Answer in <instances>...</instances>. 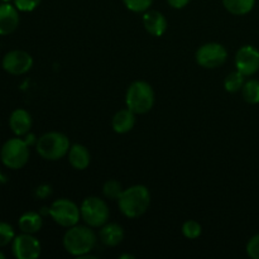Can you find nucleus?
<instances>
[{"label": "nucleus", "mask_w": 259, "mask_h": 259, "mask_svg": "<svg viewBox=\"0 0 259 259\" xmlns=\"http://www.w3.org/2000/svg\"><path fill=\"white\" fill-rule=\"evenodd\" d=\"M151 205V194L144 185H134L123 191L118 200L121 214L129 219L142 217Z\"/></svg>", "instance_id": "1"}, {"label": "nucleus", "mask_w": 259, "mask_h": 259, "mask_svg": "<svg viewBox=\"0 0 259 259\" xmlns=\"http://www.w3.org/2000/svg\"><path fill=\"white\" fill-rule=\"evenodd\" d=\"M63 248L66 252L70 253L75 257H83L86 254H90L91 250L96 245V235L90 229V227L85 225H73L68 228L67 232L63 235Z\"/></svg>", "instance_id": "2"}, {"label": "nucleus", "mask_w": 259, "mask_h": 259, "mask_svg": "<svg viewBox=\"0 0 259 259\" xmlns=\"http://www.w3.org/2000/svg\"><path fill=\"white\" fill-rule=\"evenodd\" d=\"M156 100L154 90L146 81H134L125 94V104L134 114H147L152 110Z\"/></svg>", "instance_id": "3"}, {"label": "nucleus", "mask_w": 259, "mask_h": 259, "mask_svg": "<svg viewBox=\"0 0 259 259\" xmlns=\"http://www.w3.org/2000/svg\"><path fill=\"white\" fill-rule=\"evenodd\" d=\"M70 139L60 132H48L37 142V153L46 161H58L67 156L70 151Z\"/></svg>", "instance_id": "4"}, {"label": "nucleus", "mask_w": 259, "mask_h": 259, "mask_svg": "<svg viewBox=\"0 0 259 259\" xmlns=\"http://www.w3.org/2000/svg\"><path fill=\"white\" fill-rule=\"evenodd\" d=\"M29 146L27 141L12 138L5 142L0 151L3 164L10 169H20L29 161Z\"/></svg>", "instance_id": "5"}, {"label": "nucleus", "mask_w": 259, "mask_h": 259, "mask_svg": "<svg viewBox=\"0 0 259 259\" xmlns=\"http://www.w3.org/2000/svg\"><path fill=\"white\" fill-rule=\"evenodd\" d=\"M81 219L90 228H101L108 223L110 211L103 199L98 196H89L80 206Z\"/></svg>", "instance_id": "6"}, {"label": "nucleus", "mask_w": 259, "mask_h": 259, "mask_svg": "<svg viewBox=\"0 0 259 259\" xmlns=\"http://www.w3.org/2000/svg\"><path fill=\"white\" fill-rule=\"evenodd\" d=\"M48 214L56 224L63 228H71L78 224L81 218L80 207L68 199H58L53 201L48 209Z\"/></svg>", "instance_id": "7"}, {"label": "nucleus", "mask_w": 259, "mask_h": 259, "mask_svg": "<svg viewBox=\"0 0 259 259\" xmlns=\"http://www.w3.org/2000/svg\"><path fill=\"white\" fill-rule=\"evenodd\" d=\"M195 58L199 66L207 70H212V68H218L224 65L228 58V51L220 43H205L196 51Z\"/></svg>", "instance_id": "8"}, {"label": "nucleus", "mask_w": 259, "mask_h": 259, "mask_svg": "<svg viewBox=\"0 0 259 259\" xmlns=\"http://www.w3.org/2000/svg\"><path fill=\"white\" fill-rule=\"evenodd\" d=\"M2 66L4 71H7L10 75H24L33 67V57L25 51H10L3 58Z\"/></svg>", "instance_id": "9"}, {"label": "nucleus", "mask_w": 259, "mask_h": 259, "mask_svg": "<svg viewBox=\"0 0 259 259\" xmlns=\"http://www.w3.org/2000/svg\"><path fill=\"white\" fill-rule=\"evenodd\" d=\"M12 250L17 259H35L40 255V243L33 234L22 233L13 240Z\"/></svg>", "instance_id": "10"}, {"label": "nucleus", "mask_w": 259, "mask_h": 259, "mask_svg": "<svg viewBox=\"0 0 259 259\" xmlns=\"http://www.w3.org/2000/svg\"><path fill=\"white\" fill-rule=\"evenodd\" d=\"M235 67L244 76H253L259 71V51L253 46H243L235 53Z\"/></svg>", "instance_id": "11"}, {"label": "nucleus", "mask_w": 259, "mask_h": 259, "mask_svg": "<svg viewBox=\"0 0 259 259\" xmlns=\"http://www.w3.org/2000/svg\"><path fill=\"white\" fill-rule=\"evenodd\" d=\"M19 20V13L15 5L9 3L0 4V35H8L15 32Z\"/></svg>", "instance_id": "12"}, {"label": "nucleus", "mask_w": 259, "mask_h": 259, "mask_svg": "<svg viewBox=\"0 0 259 259\" xmlns=\"http://www.w3.org/2000/svg\"><path fill=\"white\" fill-rule=\"evenodd\" d=\"M143 25L153 37H161L167 30V19L158 10H147L143 15Z\"/></svg>", "instance_id": "13"}, {"label": "nucleus", "mask_w": 259, "mask_h": 259, "mask_svg": "<svg viewBox=\"0 0 259 259\" xmlns=\"http://www.w3.org/2000/svg\"><path fill=\"white\" fill-rule=\"evenodd\" d=\"M32 116L24 109H15L9 118V126L13 133L18 137L25 136L32 128Z\"/></svg>", "instance_id": "14"}, {"label": "nucleus", "mask_w": 259, "mask_h": 259, "mask_svg": "<svg viewBox=\"0 0 259 259\" xmlns=\"http://www.w3.org/2000/svg\"><path fill=\"white\" fill-rule=\"evenodd\" d=\"M99 238L100 242L106 247H116L120 244L124 239V230L123 228L115 223H106L105 225L100 228L99 232Z\"/></svg>", "instance_id": "15"}, {"label": "nucleus", "mask_w": 259, "mask_h": 259, "mask_svg": "<svg viewBox=\"0 0 259 259\" xmlns=\"http://www.w3.org/2000/svg\"><path fill=\"white\" fill-rule=\"evenodd\" d=\"M68 162L71 166L77 171H83L89 167L91 162L90 152L88 151L85 146L82 144H72L70 147V151L67 153Z\"/></svg>", "instance_id": "16"}, {"label": "nucleus", "mask_w": 259, "mask_h": 259, "mask_svg": "<svg viewBox=\"0 0 259 259\" xmlns=\"http://www.w3.org/2000/svg\"><path fill=\"white\" fill-rule=\"evenodd\" d=\"M134 125H136V114L128 108L121 109L118 113H115L111 120V126L114 132L118 134L129 133L134 128Z\"/></svg>", "instance_id": "17"}, {"label": "nucleus", "mask_w": 259, "mask_h": 259, "mask_svg": "<svg viewBox=\"0 0 259 259\" xmlns=\"http://www.w3.org/2000/svg\"><path fill=\"white\" fill-rule=\"evenodd\" d=\"M19 229L22 233H27V234H35L42 229L43 220L38 212L35 211H27L19 218Z\"/></svg>", "instance_id": "18"}, {"label": "nucleus", "mask_w": 259, "mask_h": 259, "mask_svg": "<svg viewBox=\"0 0 259 259\" xmlns=\"http://www.w3.org/2000/svg\"><path fill=\"white\" fill-rule=\"evenodd\" d=\"M225 9L233 15H245L253 10L255 0H223Z\"/></svg>", "instance_id": "19"}, {"label": "nucleus", "mask_w": 259, "mask_h": 259, "mask_svg": "<svg viewBox=\"0 0 259 259\" xmlns=\"http://www.w3.org/2000/svg\"><path fill=\"white\" fill-rule=\"evenodd\" d=\"M245 76L243 75L239 71H234V72H230L229 75L225 77L224 80V88L228 93L235 94L238 91H242L243 86H244Z\"/></svg>", "instance_id": "20"}, {"label": "nucleus", "mask_w": 259, "mask_h": 259, "mask_svg": "<svg viewBox=\"0 0 259 259\" xmlns=\"http://www.w3.org/2000/svg\"><path fill=\"white\" fill-rule=\"evenodd\" d=\"M242 95L244 101H247L248 104H252V105L259 104V81H247L242 89Z\"/></svg>", "instance_id": "21"}, {"label": "nucleus", "mask_w": 259, "mask_h": 259, "mask_svg": "<svg viewBox=\"0 0 259 259\" xmlns=\"http://www.w3.org/2000/svg\"><path fill=\"white\" fill-rule=\"evenodd\" d=\"M124 189L121 184L116 180H108L103 186L104 196L108 197L109 200H116L118 201L120 195L123 194Z\"/></svg>", "instance_id": "22"}, {"label": "nucleus", "mask_w": 259, "mask_h": 259, "mask_svg": "<svg viewBox=\"0 0 259 259\" xmlns=\"http://www.w3.org/2000/svg\"><path fill=\"white\" fill-rule=\"evenodd\" d=\"M202 227L199 222L196 220H187L182 224V234L187 238V239H197L201 235Z\"/></svg>", "instance_id": "23"}, {"label": "nucleus", "mask_w": 259, "mask_h": 259, "mask_svg": "<svg viewBox=\"0 0 259 259\" xmlns=\"http://www.w3.org/2000/svg\"><path fill=\"white\" fill-rule=\"evenodd\" d=\"M15 238L14 229L10 224L4 222H0V248L13 243Z\"/></svg>", "instance_id": "24"}, {"label": "nucleus", "mask_w": 259, "mask_h": 259, "mask_svg": "<svg viewBox=\"0 0 259 259\" xmlns=\"http://www.w3.org/2000/svg\"><path fill=\"white\" fill-rule=\"evenodd\" d=\"M153 0H123L126 9L133 13H143L151 8Z\"/></svg>", "instance_id": "25"}, {"label": "nucleus", "mask_w": 259, "mask_h": 259, "mask_svg": "<svg viewBox=\"0 0 259 259\" xmlns=\"http://www.w3.org/2000/svg\"><path fill=\"white\" fill-rule=\"evenodd\" d=\"M247 254L252 259H259V234L253 235L247 243Z\"/></svg>", "instance_id": "26"}, {"label": "nucleus", "mask_w": 259, "mask_h": 259, "mask_svg": "<svg viewBox=\"0 0 259 259\" xmlns=\"http://www.w3.org/2000/svg\"><path fill=\"white\" fill-rule=\"evenodd\" d=\"M42 0H14V5L19 12H33Z\"/></svg>", "instance_id": "27"}, {"label": "nucleus", "mask_w": 259, "mask_h": 259, "mask_svg": "<svg viewBox=\"0 0 259 259\" xmlns=\"http://www.w3.org/2000/svg\"><path fill=\"white\" fill-rule=\"evenodd\" d=\"M169 7H172L174 9H184L185 7H187V4L190 3V0H167Z\"/></svg>", "instance_id": "28"}, {"label": "nucleus", "mask_w": 259, "mask_h": 259, "mask_svg": "<svg viewBox=\"0 0 259 259\" xmlns=\"http://www.w3.org/2000/svg\"><path fill=\"white\" fill-rule=\"evenodd\" d=\"M51 194V187L48 186H40L37 189V195L39 197H46L47 195Z\"/></svg>", "instance_id": "29"}, {"label": "nucleus", "mask_w": 259, "mask_h": 259, "mask_svg": "<svg viewBox=\"0 0 259 259\" xmlns=\"http://www.w3.org/2000/svg\"><path fill=\"white\" fill-rule=\"evenodd\" d=\"M4 181H5V177H4V175L2 174V171H0V185L4 184Z\"/></svg>", "instance_id": "30"}, {"label": "nucleus", "mask_w": 259, "mask_h": 259, "mask_svg": "<svg viewBox=\"0 0 259 259\" xmlns=\"http://www.w3.org/2000/svg\"><path fill=\"white\" fill-rule=\"evenodd\" d=\"M120 258H134V255H131V254H125V255H120Z\"/></svg>", "instance_id": "31"}, {"label": "nucleus", "mask_w": 259, "mask_h": 259, "mask_svg": "<svg viewBox=\"0 0 259 259\" xmlns=\"http://www.w3.org/2000/svg\"><path fill=\"white\" fill-rule=\"evenodd\" d=\"M0 259H5V254L3 252H0Z\"/></svg>", "instance_id": "32"}, {"label": "nucleus", "mask_w": 259, "mask_h": 259, "mask_svg": "<svg viewBox=\"0 0 259 259\" xmlns=\"http://www.w3.org/2000/svg\"><path fill=\"white\" fill-rule=\"evenodd\" d=\"M3 2H4V3H9L10 0H3Z\"/></svg>", "instance_id": "33"}]
</instances>
